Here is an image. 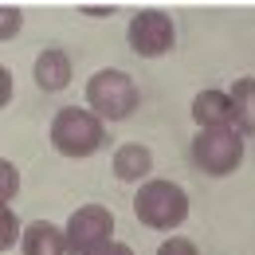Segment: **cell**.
<instances>
[{"label":"cell","instance_id":"ba28073f","mask_svg":"<svg viewBox=\"0 0 255 255\" xmlns=\"http://www.w3.org/2000/svg\"><path fill=\"white\" fill-rule=\"evenodd\" d=\"M192 122L204 129L212 126H232V98L224 91H200L192 98Z\"/></svg>","mask_w":255,"mask_h":255},{"label":"cell","instance_id":"7a4b0ae2","mask_svg":"<svg viewBox=\"0 0 255 255\" xmlns=\"http://www.w3.org/2000/svg\"><path fill=\"white\" fill-rule=\"evenodd\" d=\"M133 212H137V220L145 224V228L169 232V228H181L185 224V216H189V196L173 181H149L133 196Z\"/></svg>","mask_w":255,"mask_h":255},{"label":"cell","instance_id":"5b68a950","mask_svg":"<svg viewBox=\"0 0 255 255\" xmlns=\"http://www.w3.org/2000/svg\"><path fill=\"white\" fill-rule=\"evenodd\" d=\"M110 240H114V212L102 204H83L67 220V252L71 255H91Z\"/></svg>","mask_w":255,"mask_h":255},{"label":"cell","instance_id":"e0dca14e","mask_svg":"<svg viewBox=\"0 0 255 255\" xmlns=\"http://www.w3.org/2000/svg\"><path fill=\"white\" fill-rule=\"evenodd\" d=\"M8 102H12V75L0 71V106H8Z\"/></svg>","mask_w":255,"mask_h":255},{"label":"cell","instance_id":"3957f363","mask_svg":"<svg viewBox=\"0 0 255 255\" xmlns=\"http://www.w3.org/2000/svg\"><path fill=\"white\" fill-rule=\"evenodd\" d=\"M244 161V133L236 126H212L200 129V137L192 141V165L208 177H228L236 173Z\"/></svg>","mask_w":255,"mask_h":255},{"label":"cell","instance_id":"5bb4252c","mask_svg":"<svg viewBox=\"0 0 255 255\" xmlns=\"http://www.w3.org/2000/svg\"><path fill=\"white\" fill-rule=\"evenodd\" d=\"M20 24H24L20 8H4V12H0V39H12V35L20 32Z\"/></svg>","mask_w":255,"mask_h":255},{"label":"cell","instance_id":"2e32d148","mask_svg":"<svg viewBox=\"0 0 255 255\" xmlns=\"http://www.w3.org/2000/svg\"><path fill=\"white\" fill-rule=\"evenodd\" d=\"M91 255H133V248H129V244H114V240H110V244H102V248H98V252H91Z\"/></svg>","mask_w":255,"mask_h":255},{"label":"cell","instance_id":"4fadbf2b","mask_svg":"<svg viewBox=\"0 0 255 255\" xmlns=\"http://www.w3.org/2000/svg\"><path fill=\"white\" fill-rule=\"evenodd\" d=\"M16 236H20V220H16L12 208H4V216H0V248L8 252V248L16 244Z\"/></svg>","mask_w":255,"mask_h":255},{"label":"cell","instance_id":"7c38bea8","mask_svg":"<svg viewBox=\"0 0 255 255\" xmlns=\"http://www.w3.org/2000/svg\"><path fill=\"white\" fill-rule=\"evenodd\" d=\"M16 189H20V173H16V165H12V161H0V196L12 200Z\"/></svg>","mask_w":255,"mask_h":255},{"label":"cell","instance_id":"8fae6325","mask_svg":"<svg viewBox=\"0 0 255 255\" xmlns=\"http://www.w3.org/2000/svg\"><path fill=\"white\" fill-rule=\"evenodd\" d=\"M149 169H153V153L145 145H137V141H129L114 153V177L118 181H141Z\"/></svg>","mask_w":255,"mask_h":255},{"label":"cell","instance_id":"30bf717a","mask_svg":"<svg viewBox=\"0 0 255 255\" xmlns=\"http://www.w3.org/2000/svg\"><path fill=\"white\" fill-rule=\"evenodd\" d=\"M24 255H71L67 252V232H59L55 224L35 220L24 232Z\"/></svg>","mask_w":255,"mask_h":255},{"label":"cell","instance_id":"277c9868","mask_svg":"<svg viewBox=\"0 0 255 255\" xmlns=\"http://www.w3.org/2000/svg\"><path fill=\"white\" fill-rule=\"evenodd\" d=\"M87 102L98 118L122 122L137 110V87L126 71H98L95 79L87 83Z\"/></svg>","mask_w":255,"mask_h":255},{"label":"cell","instance_id":"9a60e30c","mask_svg":"<svg viewBox=\"0 0 255 255\" xmlns=\"http://www.w3.org/2000/svg\"><path fill=\"white\" fill-rule=\"evenodd\" d=\"M157 255H200V252H196V244H192V240H185V236H173V240H165V244H161Z\"/></svg>","mask_w":255,"mask_h":255},{"label":"cell","instance_id":"6da1fadb","mask_svg":"<svg viewBox=\"0 0 255 255\" xmlns=\"http://www.w3.org/2000/svg\"><path fill=\"white\" fill-rule=\"evenodd\" d=\"M51 145L71 161H83L98 153L106 145V126L95 110H83V106H67L51 118Z\"/></svg>","mask_w":255,"mask_h":255},{"label":"cell","instance_id":"8992f818","mask_svg":"<svg viewBox=\"0 0 255 255\" xmlns=\"http://www.w3.org/2000/svg\"><path fill=\"white\" fill-rule=\"evenodd\" d=\"M126 39H129V51H137L141 59H157V55H169L173 43H177V28L165 12H137L126 28Z\"/></svg>","mask_w":255,"mask_h":255},{"label":"cell","instance_id":"52a82bcc","mask_svg":"<svg viewBox=\"0 0 255 255\" xmlns=\"http://www.w3.org/2000/svg\"><path fill=\"white\" fill-rule=\"evenodd\" d=\"M32 75H35V87H43V91H63L67 83H71V55L59 51V47L39 51Z\"/></svg>","mask_w":255,"mask_h":255},{"label":"cell","instance_id":"9c48e42d","mask_svg":"<svg viewBox=\"0 0 255 255\" xmlns=\"http://www.w3.org/2000/svg\"><path fill=\"white\" fill-rule=\"evenodd\" d=\"M228 98H232V126L244 137H255V79H236Z\"/></svg>","mask_w":255,"mask_h":255}]
</instances>
